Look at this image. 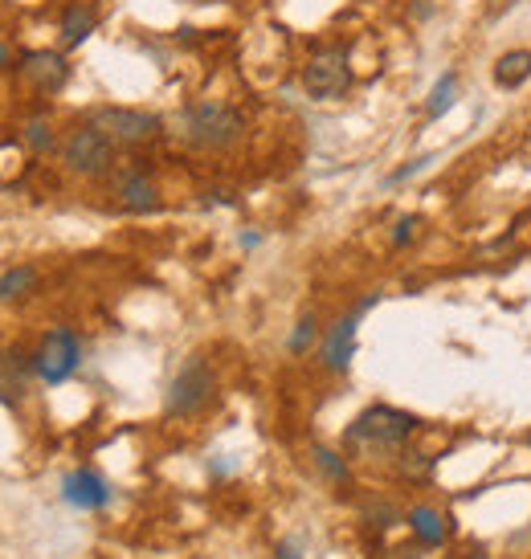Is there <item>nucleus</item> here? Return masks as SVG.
<instances>
[{"label": "nucleus", "mask_w": 531, "mask_h": 559, "mask_svg": "<svg viewBox=\"0 0 531 559\" xmlns=\"http://www.w3.org/2000/svg\"><path fill=\"white\" fill-rule=\"evenodd\" d=\"M115 156H119V143L110 140L103 127H94L91 119L79 127H70V135H66L62 147H58V159L66 164V171L86 176V180L110 176V171H115Z\"/></svg>", "instance_id": "nucleus-3"}, {"label": "nucleus", "mask_w": 531, "mask_h": 559, "mask_svg": "<svg viewBox=\"0 0 531 559\" xmlns=\"http://www.w3.org/2000/svg\"><path fill=\"white\" fill-rule=\"evenodd\" d=\"M217 396V372L209 368L204 356H188L185 368L173 376L168 396H164V413L168 417H197L204 404Z\"/></svg>", "instance_id": "nucleus-5"}, {"label": "nucleus", "mask_w": 531, "mask_h": 559, "mask_svg": "<svg viewBox=\"0 0 531 559\" xmlns=\"http://www.w3.org/2000/svg\"><path fill=\"white\" fill-rule=\"evenodd\" d=\"M204 204H237V197L225 188H213V192H204Z\"/></svg>", "instance_id": "nucleus-25"}, {"label": "nucleus", "mask_w": 531, "mask_h": 559, "mask_svg": "<svg viewBox=\"0 0 531 559\" xmlns=\"http://www.w3.org/2000/svg\"><path fill=\"white\" fill-rule=\"evenodd\" d=\"M311 462H315V469H319L328 481H335V486H347V481H352V469H347V462L335 450H328V445H315Z\"/></svg>", "instance_id": "nucleus-19"}, {"label": "nucleus", "mask_w": 531, "mask_h": 559, "mask_svg": "<svg viewBox=\"0 0 531 559\" xmlns=\"http://www.w3.org/2000/svg\"><path fill=\"white\" fill-rule=\"evenodd\" d=\"M434 457L429 453H413V450H401V457H397V469H401V478L409 481H429L434 478Z\"/></svg>", "instance_id": "nucleus-21"}, {"label": "nucleus", "mask_w": 531, "mask_h": 559, "mask_svg": "<svg viewBox=\"0 0 531 559\" xmlns=\"http://www.w3.org/2000/svg\"><path fill=\"white\" fill-rule=\"evenodd\" d=\"M16 70L25 74V82H30L33 91L42 94H58L70 82V58L58 53V49H25Z\"/></svg>", "instance_id": "nucleus-9"}, {"label": "nucleus", "mask_w": 531, "mask_h": 559, "mask_svg": "<svg viewBox=\"0 0 531 559\" xmlns=\"http://www.w3.org/2000/svg\"><path fill=\"white\" fill-rule=\"evenodd\" d=\"M422 429V420L405 413V408H392V404H368L364 413L352 417V425L344 429V450L347 453H401L405 441Z\"/></svg>", "instance_id": "nucleus-1"}, {"label": "nucleus", "mask_w": 531, "mask_h": 559, "mask_svg": "<svg viewBox=\"0 0 531 559\" xmlns=\"http://www.w3.org/2000/svg\"><path fill=\"white\" fill-rule=\"evenodd\" d=\"M33 286H37V265H30V262L9 265V270L0 274V302H16V298L33 295Z\"/></svg>", "instance_id": "nucleus-17"}, {"label": "nucleus", "mask_w": 531, "mask_h": 559, "mask_svg": "<svg viewBox=\"0 0 531 559\" xmlns=\"http://www.w3.org/2000/svg\"><path fill=\"white\" fill-rule=\"evenodd\" d=\"M352 82H356V74H352V53H347V46H319L307 58V66H303V91H307V98H315V103H335V98H344L347 91H352Z\"/></svg>", "instance_id": "nucleus-4"}, {"label": "nucleus", "mask_w": 531, "mask_h": 559, "mask_svg": "<svg viewBox=\"0 0 531 559\" xmlns=\"http://www.w3.org/2000/svg\"><path fill=\"white\" fill-rule=\"evenodd\" d=\"M409 531L417 535V544L422 547H438L446 544V535H450V519L441 511H434V507H413V511L405 514Z\"/></svg>", "instance_id": "nucleus-14"}, {"label": "nucleus", "mask_w": 531, "mask_h": 559, "mask_svg": "<svg viewBox=\"0 0 531 559\" xmlns=\"http://www.w3.org/2000/svg\"><path fill=\"white\" fill-rule=\"evenodd\" d=\"M491 79H495L499 91H519L531 79V49H507V53H499Z\"/></svg>", "instance_id": "nucleus-15"}, {"label": "nucleus", "mask_w": 531, "mask_h": 559, "mask_svg": "<svg viewBox=\"0 0 531 559\" xmlns=\"http://www.w3.org/2000/svg\"><path fill=\"white\" fill-rule=\"evenodd\" d=\"M380 295H364L352 307L347 314H340L335 323L328 326V335L319 340V364L328 368V372H347L352 368V359H356V335H359V319L373 311Z\"/></svg>", "instance_id": "nucleus-8"}, {"label": "nucleus", "mask_w": 531, "mask_h": 559, "mask_svg": "<svg viewBox=\"0 0 531 559\" xmlns=\"http://www.w3.org/2000/svg\"><path fill=\"white\" fill-rule=\"evenodd\" d=\"M82 368V340L74 326H54L33 352V372L42 384H66Z\"/></svg>", "instance_id": "nucleus-6"}, {"label": "nucleus", "mask_w": 531, "mask_h": 559, "mask_svg": "<svg viewBox=\"0 0 531 559\" xmlns=\"http://www.w3.org/2000/svg\"><path fill=\"white\" fill-rule=\"evenodd\" d=\"M115 490H110V481L98 474V469H70L62 478V502L66 507H74V511H107Z\"/></svg>", "instance_id": "nucleus-10"}, {"label": "nucleus", "mask_w": 531, "mask_h": 559, "mask_svg": "<svg viewBox=\"0 0 531 559\" xmlns=\"http://www.w3.org/2000/svg\"><path fill=\"white\" fill-rule=\"evenodd\" d=\"M319 340H323V335H319V319H315V314L307 311L295 323V331L286 335V352H291V356H307V352H311V347Z\"/></svg>", "instance_id": "nucleus-20"}, {"label": "nucleus", "mask_w": 531, "mask_h": 559, "mask_svg": "<svg viewBox=\"0 0 531 559\" xmlns=\"http://www.w3.org/2000/svg\"><path fill=\"white\" fill-rule=\"evenodd\" d=\"M21 140L30 143L33 156H49V152H58V147H62V140H58V131H54V123H49V119H42V115H33L30 123H25V131H21Z\"/></svg>", "instance_id": "nucleus-18"}, {"label": "nucleus", "mask_w": 531, "mask_h": 559, "mask_svg": "<svg viewBox=\"0 0 531 559\" xmlns=\"http://www.w3.org/2000/svg\"><path fill=\"white\" fill-rule=\"evenodd\" d=\"M425 164H429V156H422V159H409L405 168H397L389 176V185H405L409 176H417V171H425Z\"/></svg>", "instance_id": "nucleus-24"}, {"label": "nucleus", "mask_w": 531, "mask_h": 559, "mask_svg": "<svg viewBox=\"0 0 531 559\" xmlns=\"http://www.w3.org/2000/svg\"><path fill=\"white\" fill-rule=\"evenodd\" d=\"M33 376H37L33 372V356L16 352V347H4L0 352V404L4 408H21Z\"/></svg>", "instance_id": "nucleus-12"}, {"label": "nucleus", "mask_w": 531, "mask_h": 559, "mask_svg": "<svg viewBox=\"0 0 531 559\" xmlns=\"http://www.w3.org/2000/svg\"><path fill=\"white\" fill-rule=\"evenodd\" d=\"M91 123L103 127L119 147H148L164 135V119L140 107H98L91 110Z\"/></svg>", "instance_id": "nucleus-7"}, {"label": "nucleus", "mask_w": 531, "mask_h": 559, "mask_svg": "<svg viewBox=\"0 0 531 559\" xmlns=\"http://www.w3.org/2000/svg\"><path fill=\"white\" fill-rule=\"evenodd\" d=\"M364 523L373 531H389L401 523V511L392 502H385V498H373V502H364Z\"/></svg>", "instance_id": "nucleus-22"}, {"label": "nucleus", "mask_w": 531, "mask_h": 559, "mask_svg": "<svg viewBox=\"0 0 531 559\" xmlns=\"http://www.w3.org/2000/svg\"><path fill=\"white\" fill-rule=\"evenodd\" d=\"M453 98H458V70H446L434 82V91L425 94V123H438L441 115L453 107Z\"/></svg>", "instance_id": "nucleus-16"}, {"label": "nucleus", "mask_w": 531, "mask_h": 559, "mask_svg": "<svg viewBox=\"0 0 531 559\" xmlns=\"http://www.w3.org/2000/svg\"><path fill=\"white\" fill-rule=\"evenodd\" d=\"M173 135L197 152H225L234 147L241 135H246V115L229 103H217V98H204V103H192L173 119Z\"/></svg>", "instance_id": "nucleus-2"}, {"label": "nucleus", "mask_w": 531, "mask_h": 559, "mask_svg": "<svg viewBox=\"0 0 531 559\" xmlns=\"http://www.w3.org/2000/svg\"><path fill=\"white\" fill-rule=\"evenodd\" d=\"M115 176V201L123 204L127 213H156L160 209V188L143 168H119Z\"/></svg>", "instance_id": "nucleus-11"}, {"label": "nucleus", "mask_w": 531, "mask_h": 559, "mask_svg": "<svg viewBox=\"0 0 531 559\" xmlns=\"http://www.w3.org/2000/svg\"><path fill=\"white\" fill-rule=\"evenodd\" d=\"M258 241H262V234H241V246H246V249H253Z\"/></svg>", "instance_id": "nucleus-28"}, {"label": "nucleus", "mask_w": 531, "mask_h": 559, "mask_svg": "<svg viewBox=\"0 0 531 559\" xmlns=\"http://www.w3.org/2000/svg\"><path fill=\"white\" fill-rule=\"evenodd\" d=\"M417 225H422V217H413V213H409V217H401V221H397V225H392L389 241H392V246H397V249L409 246V241H413V234H417Z\"/></svg>", "instance_id": "nucleus-23"}, {"label": "nucleus", "mask_w": 531, "mask_h": 559, "mask_svg": "<svg viewBox=\"0 0 531 559\" xmlns=\"http://www.w3.org/2000/svg\"><path fill=\"white\" fill-rule=\"evenodd\" d=\"M94 29H98V9H94L91 0H70L62 16H58V33H62L66 49H79Z\"/></svg>", "instance_id": "nucleus-13"}, {"label": "nucleus", "mask_w": 531, "mask_h": 559, "mask_svg": "<svg viewBox=\"0 0 531 559\" xmlns=\"http://www.w3.org/2000/svg\"><path fill=\"white\" fill-rule=\"evenodd\" d=\"M528 450H531V429H528Z\"/></svg>", "instance_id": "nucleus-29"}, {"label": "nucleus", "mask_w": 531, "mask_h": 559, "mask_svg": "<svg viewBox=\"0 0 531 559\" xmlns=\"http://www.w3.org/2000/svg\"><path fill=\"white\" fill-rule=\"evenodd\" d=\"M470 559H486V556H470Z\"/></svg>", "instance_id": "nucleus-30"}, {"label": "nucleus", "mask_w": 531, "mask_h": 559, "mask_svg": "<svg viewBox=\"0 0 531 559\" xmlns=\"http://www.w3.org/2000/svg\"><path fill=\"white\" fill-rule=\"evenodd\" d=\"M279 559H298V547L295 544H279Z\"/></svg>", "instance_id": "nucleus-27"}, {"label": "nucleus", "mask_w": 531, "mask_h": 559, "mask_svg": "<svg viewBox=\"0 0 531 559\" xmlns=\"http://www.w3.org/2000/svg\"><path fill=\"white\" fill-rule=\"evenodd\" d=\"M13 66V49H9V41L0 37V70H9Z\"/></svg>", "instance_id": "nucleus-26"}]
</instances>
